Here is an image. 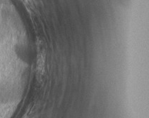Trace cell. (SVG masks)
<instances>
[{"mask_svg":"<svg viewBox=\"0 0 149 118\" xmlns=\"http://www.w3.org/2000/svg\"><path fill=\"white\" fill-rule=\"evenodd\" d=\"M6 38V33L4 32V30L0 26V47L4 44L5 39Z\"/></svg>","mask_w":149,"mask_h":118,"instance_id":"1","label":"cell"}]
</instances>
